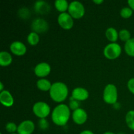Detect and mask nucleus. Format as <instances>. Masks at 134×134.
Listing matches in <instances>:
<instances>
[{
  "label": "nucleus",
  "instance_id": "f257e3e1",
  "mask_svg": "<svg viewBox=\"0 0 134 134\" xmlns=\"http://www.w3.org/2000/svg\"><path fill=\"white\" fill-rule=\"evenodd\" d=\"M70 117V110L68 105L60 104L54 109L52 120L55 124L60 126H65Z\"/></svg>",
  "mask_w": 134,
  "mask_h": 134
},
{
  "label": "nucleus",
  "instance_id": "f03ea898",
  "mask_svg": "<svg viewBox=\"0 0 134 134\" xmlns=\"http://www.w3.org/2000/svg\"><path fill=\"white\" fill-rule=\"evenodd\" d=\"M68 92V88L65 84L61 82H56L52 84L50 90V96L52 100L60 103L66 99Z\"/></svg>",
  "mask_w": 134,
  "mask_h": 134
},
{
  "label": "nucleus",
  "instance_id": "7ed1b4c3",
  "mask_svg": "<svg viewBox=\"0 0 134 134\" xmlns=\"http://www.w3.org/2000/svg\"><path fill=\"white\" fill-rule=\"evenodd\" d=\"M103 100L108 104H115L117 101L118 92L115 85L109 84L105 88L103 94Z\"/></svg>",
  "mask_w": 134,
  "mask_h": 134
},
{
  "label": "nucleus",
  "instance_id": "20e7f679",
  "mask_svg": "<svg viewBox=\"0 0 134 134\" xmlns=\"http://www.w3.org/2000/svg\"><path fill=\"white\" fill-rule=\"evenodd\" d=\"M122 52L121 47L116 43L107 44L103 50V54L109 60H115L120 56Z\"/></svg>",
  "mask_w": 134,
  "mask_h": 134
},
{
  "label": "nucleus",
  "instance_id": "39448f33",
  "mask_svg": "<svg viewBox=\"0 0 134 134\" xmlns=\"http://www.w3.org/2000/svg\"><path fill=\"white\" fill-rule=\"evenodd\" d=\"M68 13L72 18L79 19L85 15V9L84 5L79 1H73L71 3L68 8Z\"/></svg>",
  "mask_w": 134,
  "mask_h": 134
},
{
  "label": "nucleus",
  "instance_id": "423d86ee",
  "mask_svg": "<svg viewBox=\"0 0 134 134\" xmlns=\"http://www.w3.org/2000/svg\"><path fill=\"white\" fill-rule=\"evenodd\" d=\"M33 111L37 117L44 119L50 114L51 108L49 105L45 102H39L34 104L33 107Z\"/></svg>",
  "mask_w": 134,
  "mask_h": 134
},
{
  "label": "nucleus",
  "instance_id": "0eeeda50",
  "mask_svg": "<svg viewBox=\"0 0 134 134\" xmlns=\"http://www.w3.org/2000/svg\"><path fill=\"white\" fill-rule=\"evenodd\" d=\"M58 22L64 30H70L73 26V18L69 13H61L58 18Z\"/></svg>",
  "mask_w": 134,
  "mask_h": 134
},
{
  "label": "nucleus",
  "instance_id": "6e6552de",
  "mask_svg": "<svg viewBox=\"0 0 134 134\" xmlns=\"http://www.w3.org/2000/svg\"><path fill=\"white\" fill-rule=\"evenodd\" d=\"M31 26L34 32L37 33V34L44 33L48 29V22L43 18L35 19L31 23Z\"/></svg>",
  "mask_w": 134,
  "mask_h": 134
},
{
  "label": "nucleus",
  "instance_id": "1a4fd4ad",
  "mask_svg": "<svg viewBox=\"0 0 134 134\" xmlns=\"http://www.w3.org/2000/svg\"><path fill=\"white\" fill-rule=\"evenodd\" d=\"M35 130V124L31 120H27L22 122L18 125L17 132L18 134H31Z\"/></svg>",
  "mask_w": 134,
  "mask_h": 134
},
{
  "label": "nucleus",
  "instance_id": "9d476101",
  "mask_svg": "<svg viewBox=\"0 0 134 134\" xmlns=\"http://www.w3.org/2000/svg\"><path fill=\"white\" fill-rule=\"evenodd\" d=\"M72 117H73V121L76 124L81 125V124H83L84 123L86 122L88 116L86 112L83 109L79 108L73 111Z\"/></svg>",
  "mask_w": 134,
  "mask_h": 134
},
{
  "label": "nucleus",
  "instance_id": "9b49d317",
  "mask_svg": "<svg viewBox=\"0 0 134 134\" xmlns=\"http://www.w3.org/2000/svg\"><path fill=\"white\" fill-rule=\"evenodd\" d=\"M51 70V68L49 64L46 62H41L35 66L34 72L37 77H44L49 75Z\"/></svg>",
  "mask_w": 134,
  "mask_h": 134
},
{
  "label": "nucleus",
  "instance_id": "f8f14e48",
  "mask_svg": "<svg viewBox=\"0 0 134 134\" xmlns=\"http://www.w3.org/2000/svg\"><path fill=\"white\" fill-rule=\"evenodd\" d=\"M10 50L16 56H23L27 51L26 47L20 41H14L10 44Z\"/></svg>",
  "mask_w": 134,
  "mask_h": 134
},
{
  "label": "nucleus",
  "instance_id": "ddd939ff",
  "mask_svg": "<svg viewBox=\"0 0 134 134\" xmlns=\"http://www.w3.org/2000/svg\"><path fill=\"white\" fill-rule=\"evenodd\" d=\"M88 92L84 88H76L72 92V97L77 101H85L88 99Z\"/></svg>",
  "mask_w": 134,
  "mask_h": 134
},
{
  "label": "nucleus",
  "instance_id": "4468645a",
  "mask_svg": "<svg viewBox=\"0 0 134 134\" xmlns=\"http://www.w3.org/2000/svg\"><path fill=\"white\" fill-rule=\"evenodd\" d=\"M0 102L1 104L7 107H11L14 103V99L11 94L7 90H3L0 94Z\"/></svg>",
  "mask_w": 134,
  "mask_h": 134
},
{
  "label": "nucleus",
  "instance_id": "2eb2a0df",
  "mask_svg": "<svg viewBox=\"0 0 134 134\" xmlns=\"http://www.w3.org/2000/svg\"><path fill=\"white\" fill-rule=\"evenodd\" d=\"M35 10L39 14H47L50 11L51 7L47 3L43 1H38L35 2L34 5Z\"/></svg>",
  "mask_w": 134,
  "mask_h": 134
},
{
  "label": "nucleus",
  "instance_id": "dca6fc26",
  "mask_svg": "<svg viewBox=\"0 0 134 134\" xmlns=\"http://www.w3.org/2000/svg\"><path fill=\"white\" fill-rule=\"evenodd\" d=\"M12 56L10 53L6 51L0 52V65L1 66H8L12 63Z\"/></svg>",
  "mask_w": 134,
  "mask_h": 134
},
{
  "label": "nucleus",
  "instance_id": "f3484780",
  "mask_svg": "<svg viewBox=\"0 0 134 134\" xmlns=\"http://www.w3.org/2000/svg\"><path fill=\"white\" fill-rule=\"evenodd\" d=\"M52 84L47 79H39V81L37 82V86L38 88L42 91H48L51 90V87H52Z\"/></svg>",
  "mask_w": 134,
  "mask_h": 134
},
{
  "label": "nucleus",
  "instance_id": "a211bd4d",
  "mask_svg": "<svg viewBox=\"0 0 134 134\" xmlns=\"http://www.w3.org/2000/svg\"><path fill=\"white\" fill-rule=\"evenodd\" d=\"M105 35L107 39L111 42H113V43H115V41H116L118 37H119V34H118L117 31L113 27H109V28L107 29L106 30Z\"/></svg>",
  "mask_w": 134,
  "mask_h": 134
},
{
  "label": "nucleus",
  "instance_id": "6ab92c4d",
  "mask_svg": "<svg viewBox=\"0 0 134 134\" xmlns=\"http://www.w3.org/2000/svg\"><path fill=\"white\" fill-rule=\"evenodd\" d=\"M69 5L66 0H56L55 1V7L62 13H65L69 8Z\"/></svg>",
  "mask_w": 134,
  "mask_h": 134
},
{
  "label": "nucleus",
  "instance_id": "aec40b11",
  "mask_svg": "<svg viewBox=\"0 0 134 134\" xmlns=\"http://www.w3.org/2000/svg\"><path fill=\"white\" fill-rule=\"evenodd\" d=\"M124 50L127 54L134 57V38H131L125 43Z\"/></svg>",
  "mask_w": 134,
  "mask_h": 134
},
{
  "label": "nucleus",
  "instance_id": "412c9836",
  "mask_svg": "<svg viewBox=\"0 0 134 134\" xmlns=\"http://www.w3.org/2000/svg\"><path fill=\"white\" fill-rule=\"evenodd\" d=\"M126 122L128 126L134 131V111H130L126 114Z\"/></svg>",
  "mask_w": 134,
  "mask_h": 134
},
{
  "label": "nucleus",
  "instance_id": "4be33fe9",
  "mask_svg": "<svg viewBox=\"0 0 134 134\" xmlns=\"http://www.w3.org/2000/svg\"><path fill=\"white\" fill-rule=\"evenodd\" d=\"M27 42L30 45H36L39 42V37L35 32H31L27 36Z\"/></svg>",
  "mask_w": 134,
  "mask_h": 134
},
{
  "label": "nucleus",
  "instance_id": "5701e85b",
  "mask_svg": "<svg viewBox=\"0 0 134 134\" xmlns=\"http://www.w3.org/2000/svg\"><path fill=\"white\" fill-rule=\"evenodd\" d=\"M119 37L120 40L126 43L128 41H129L131 39V34L128 30H122L119 31Z\"/></svg>",
  "mask_w": 134,
  "mask_h": 134
},
{
  "label": "nucleus",
  "instance_id": "b1692460",
  "mask_svg": "<svg viewBox=\"0 0 134 134\" xmlns=\"http://www.w3.org/2000/svg\"><path fill=\"white\" fill-rule=\"evenodd\" d=\"M133 14V10L128 7H124L120 10V15L124 18H128L132 16Z\"/></svg>",
  "mask_w": 134,
  "mask_h": 134
},
{
  "label": "nucleus",
  "instance_id": "393cba45",
  "mask_svg": "<svg viewBox=\"0 0 134 134\" xmlns=\"http://www.w3.org/2000/svg\"><path fill=\"white\" fill-rule=\"evenodd\" d=\"M5 129L8 132L10 133H14L16 131H17L18 127L16 126L14 123L13 122H9L7 124L6 126H5Z\"/></svg>",
  "mask_w": 134,
  "mask_h": 134
},
{
  "label": "nucleus",
  "instance_id": "a878e982",
  "mask_svg": "<svg viewBox=\"0 0 134 134\" xmlns=\"http://www.w3.org/2000/svg\"><path fill=\"white\" fill-rule=\"evenodd\" d=\"M39 126L41 130H46L48 127V122L44 119H41L39 122Z\"/></svg>",
  "mask_w": 134,
  "mask_h": 134
},
{
  "label": "nucleus",
  "instance_id": "bb28decb",
  "mask_svg": "<svg viewBox=\"0 0 134 134\" xmlns=\"http://www.w3.org/2000/svg\"><path fill=\"white\" fill-rule=\"evenodd\" d=\"M69 107L72 110H76L77 109L79 108V103L78 102V101L75 100V99H73V100H71L69 103Z\"/></svg>",
  "mask_w": 134,
  "mask_h": 134
},
{
  "label": "nucleus",
  "instance_id": "cd10ccee",
  "mask_svg": "<svg viewBox=\"0 0 134 134\" xmlns=\"http://www.w3.org/2000/svg\"><path fill=\"white\" fill-rule=\"evenodd\" d=\"M128 88L130 91L134 94V78L129 80L128 82Z\"/></svg>",
  "mask_w": 134,
  "mask_h": 134
},
{
  "label": "nucleus",
  "instance_id": "c85d7f7f",
  "mask_svg": "<svg viewBox=\"0 0 134 134\" xmlns=\"http://www.w3.org/2000/svg\"><path fill=\"white\" fill-rule=\"evenodd\" d=\"M128 3L129 5L130 9L132 10H134V0H129L128 1Z\"/></svg>",
  "mask_w": 134,
  "mask_h": 134
},
{
  "label": "nucleus",
  "instance_id": "c756f323",
  "mask_svg": "<svg viewBox=\"0 0 134 134\" xmlns=\"http://www.w3.org/2000/svg\"><path fill=\"white\" fill-rule=\"evenodd\" d=\"M80 134H94L92 131L90 130H84Z\"/></svg>",
  "mask_w": 134,
  "mask_h": 134
},
{
  "label": "nucleus",
  "instance_id": "7c9ffc66",
  "mask_svg": "<svg viewBox=\"0 0 134 134\" xmlns=\"http://www.w3.org/2000/svg\"><path fill=\"white\" fill-rule=\"evenodd\" d=\"M93 2L96 4H98V5H100V4H102L103 2V0H97V1L95 0V1H93Z\"/></svg>",
  "mask_w": 134,
  "mask_h": 134
},
{
  "label": "nucleus",
  "instance_id": "2f4dec72",
  "mask_svg": "<svg viewBox=\"0 0 134 134\" xmlns=\"http://www.w3.org/2000/svg\"><path fill=\"white\" fill-rule=\"evenodd\" d=\"M0 85H1V88H0V90H1V92L3 91V85L2 82H1V83H0Z\"/></svg>",
  "mask_w": 134,
  "mask_h": 134
},
{
  "label": "nucleus",
  "instance_id": "473e14b6",
  "mask_svg": "<svg viewBox=\"0 0 134 134\" xmlns=\"http://www.w3.org/2000/svg\"><path fill=\"white\" fill-rule=\"evenodd\" d=\"M103 134H115V133H113V132H105V133H104Z\"/></svg>",
  "mask_w": 134,
  "mask_h": 134
},
{
  "label": "nucleus",
  "instance_id": "72a5a7b5",
  "mask_svg": "<svg viewBox=\"0 0 134 134\" xmlns=\"http://www.w3.org/2000/svg\"><path fill=\"white\" fill-rule=\"evenodd\" d=\"M11 134H18V133H11Z\"/></svg>",
  "mask_w": 134,
  "mask_h": 134
},
{
  "label": "nucleus",
  "instance_id": "f704fd0d",
  "mask_svg": "<svg viewBox=\"0 0 134 134\" xmlns=\"http://www.w3.org/2000/svg\"><path fill=\"white\" fill-rule=\"evenodd\" d=\"M1 134H2V133H1Z\"/></svg>",
  "mask_w": 134,
  "mask_h": 134
}]
</instances>
